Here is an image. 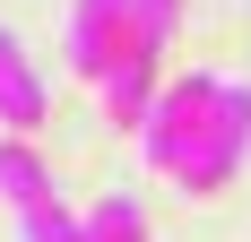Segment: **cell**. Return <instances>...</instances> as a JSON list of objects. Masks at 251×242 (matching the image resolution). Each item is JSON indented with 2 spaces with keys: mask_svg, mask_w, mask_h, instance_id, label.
Here are the masks:
<instances>
[{
  "mask_svg": "<svg viewBox=\"0 0 251 242\" xmlns=\"http://www.w3.org/2000/svg\"><path fill=\"white\" fill-rule=\"evenodd\" d=\"M44 191H52V165H44L26 139H0V199L26 208V199H44Z\"/></svg>",
  "mask_w": 251,
  "mask_h": 242,
  "instance_id": "cell-5",
  "label": "cell"
},
{
  "mask_svg": "<svg viewBox=\"0 0 251 242\" xmlns=\"http://www.w3.org/2000/svg\"><path fill=\"white\" fill-rule=\"evenodd\" d=\"M122 26H130V0H78V9H70V70L78 78H104Z\"/></svg>",
  "mask_w": 251,
  "mask_h": 242,
  "instance_id": "cell-4",
  "label": "cell"
},
{
  "mask_svg": "<svg viewBox=\"0 0 251 242\" xmlns=\"http://www.w3.org/2000/svg\"><path fill=\"white\" fill-rule=\"evenodd\" d=\"M217 87L226 78H208V70H182V78H156V96L148 113H139V156H148L156 173H174L191 147H200L208 130V104H217Z\"/></svg>",
  "mask_w": 251,
  "mask_h": 242,
  "instance_id": "cell-1",
  "label": "cell"
},
{
  "mask_svg": "<svg viewBox=\"0 0 251 242\" xmlns=\"http://www.w3.org/2000/svg\"><path fill=\"white\" fill-rule=\"evenodd\" d=\"M44 113H52V87H44V70H35V61H26V44L18 35H9V26H0V121H9V130H44Z\"/></svg>",
  "mask_w": 251,
  "mask_h": 242,
  "instance_id": "cell-3",
  "label": "cell"
},
{
  "mask_svg": "<svg viewBox=\"0 0 251 242\" xmlns=\"http://www.w3.org/2000/svg\"><path fill=\"white\" fill-rule=\"evenodd\" d=\"M9 217H18V242H87V225L61 208V191L26 199V208H9Z\"/></svg>",
  "mask_w": 251,
  "mask_h": 242,
  "instance_id": "cell-6",
  "label": "cell"
},
{
  "mask_svg": "<svg viewBox=\"0 0 251 242\" xmlns=\"http://www.w3.org/2000/svg\"><path fill=\"white\" fill-rule=\"evenodd\" d=\"M78 225H87V242H148V217H139V199H130V191L96 199Z\"/></svg>",
  "mask_w": 251,
  "mask_h": 242,
  "instance_id": "cell-7",
  "label": "cell"
},
{
  "mask_svg": "<svg viewBox=\"0 0 251 242\" xmlns=\"http://www.w3.org/2000/svg\"><path fill=\"white\" fill-rule=\"evenodd\" d=\"M243 156H251V87H217L208 130H200V147L174 165V182L182 191H226L234 173H243Z\"/></svg>",
  "mask_w": 251,
  "mask_h": 242,
  "instance_id": "cell-2",
  "label": "cell"
}]
</instances>
